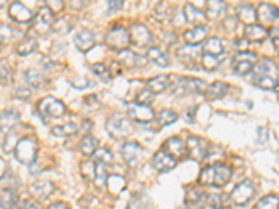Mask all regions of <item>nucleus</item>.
Returning a JSON list of instances; mask_svg holds the SVG:
<instances>
[{
  "instance_id": "nucleus-1",
  "label": "nucleus",
  "mask_w": 279,
  "mask_h": 209,
  "mask_svg": "<svg viewBox=\"0 0 279 209\" xmlns=\"http://www.w3.org/2000/svg\"><path fill=\"white\" fill-rule=\"evenodd\" d=\"M232 177V170L226 164H210L202 169L200 183L202 186L223 187Z\"/></svg>"
},
{
  "instance_id": "nucleus-2",
  "label": "nucleus",
  "mask_w": 279,
  "mask_h": 209,
  "mask_svg": "<svg viewBox=\"0 0 279 209\" xmlns=\"http://www.w3.org/2000/svg\"><path fill=\"white\" fill-rule=\"evenodd\" d=\"M37 152H38V142L33 140L32 137H25L21 138L18 144L14 148V155L16 159L22 164H28L32 166L37 158Z\"/></svg>"
},
{
  "instance_id": "nucleus-3",
  "label": "nucleus",
  "mask_w": 279,
  "mask_h": 209,
  "mask_svg": "<svg viewBox=\"0 0 279 209\" xmlns=\"http://www.w3.org/2000/svg\"><path fill=\"white\" fill-rule=\"evenodd\" d=\"M106 133L113 138V140H124L133 133V127L127 117L122 114H115L106 121Z\"/></svg>"
},
{
  "instance_id": "nucleus-4",
  "label": "nucleus",
  "mask_w": 279,
  "mask_h": 209,
  "mask_svg": "<svg viewBox=\"0 0 279 209\" xmlns=\"http://www.w3.org/2000/svg\"><path fill=\"white\" fill-rule=\"evenodd\" d=\"M105 44L108 45V48H111L112 51H116L117 53L126 51L128 45L131 44L128 29L123 28V27H115L106 34Z\"/></svg>"
},
{
  "instance_id": "nucleus-5",
  "label": "nucleus",
  "mask_w": 279,
  "mask_h": 209,
  "mask_svg": "<svg viewBox=\"0 0 279 209\" xmlns=\"http://www.w3.org/2000/svg\"><path fill=\"white\" fill-rule=\"evenodd\" d=\"M208 85L202 79L198 78H179V81L173 88L176 95H187V94H205Z\"/></svg>"
},
{
  "instance_id": "nucleus-6",
  "label": "nucleus",
  "mask_w": 279,
  "mask_h": 209,
  "mask_svg": "<svg viewBox=\"0 0 279 209\" xmlns=\"http://www.w3.org/2000/svg\"><path fill=\"white\" fill-rule=\"evenodd\" d=\"M38 110L39 113L45 116V117L59 119L66 113V106H64L63 102L56 99L53 96H46L38 103Z\"/></svg>"
},
{
  "instance_id": "nucleus-7",
  "label": "nucleus",
  "mask_w": 279,
  "mask_h": 209,
  "mask_svg": "<svg viewBox=\"0 0 279 209\" xmlns=\"http://www.w3.org/2000/svg\"><path fill=\"white\" fill-rule=\"evenodd\" d=\"M257 20L261 23L262 27L279 28V10L278 7L261 3L257 9Z\"/></svg>"
},
{
  "instance_id": "nucleus-8",
  "label": "nucleus",
  "mask_w": 279,
  "mask_h": 209,
  "mask_svg": "<svg viewBox=\"0 0 279 209\" xmlns=\"http://www.w3.org/2000/svg\"><path fill=\"white\" fill-rule=\"evenodd\" d=\"M130 32V40L131 45L137 46V48H147L150 49L152 44H154V36L151 35L147 27L141 25V24H134L131 28L128 29Z\"/></svg>"
},
{
  "instance_id": "nucleus-9",
  "label": "nucleus",
  "mask_w": 279,
  "mask_h": 209,
  "mask_svg": "<svg viewBox=\"0 0 279 209\" xmlns=\"http://www.w3.org/2000/svg\"><path fill=\"white\" fill-rule=\"evenodd\" d=\"M254 195V186L250 180L241 181L240 184L234 187L233 191L230 192V202L237 206H243L250 201Z\"/></svg>"
},
{
  "instance_id": "nucleus-10",
  "label": "nucleus",
  "mask_w": 279,
  "mask_h": 209,
  "mask_svg": "<svg viewBox=\"0 0 279 209\" xmlns=\"http://www.w3.org/2000/svg\"><path fill=\"white\" fill-rule=\"evenodd\" d=\"M257 60L256 53L251 52H240L236 55L233 60V71L237 75H246L254 68V63Z\"/></svg>"
},
{
  "instance_id": "nucleus-11",
  "label": "nucleus",
  "mask_w": 279,
  "mask_h": 209,
  "mask_svg": "<svg viewBox=\"0 0 279 209\" xmlns=\"http://www.w3.org/2000/svg\"><path fill=\"white\" fill-rule=\"evenodd\" d=\"M127 114L130 119L135 120L137 123H150L151 120L155 117L154 110L151 109L148 105H143V103H130L127 108Z\"/></svg>"
},
{
  "instance_id": "nucleus-12",
  "label": "nucleus",
  "mask_w": 279,
  "mask_h": 209,
  "mask_svg": "<svg viewBox=\"0 0 279 209\" xmlns=\"http://www.w3.org/2000/svg\"><path fill=\"white\" fill-rule=\"evenodd\" d=\"M55 24V18H53V12L49 7H41L38 14L35 17V23H33V31H37L39 35L46 34Z\"/></svg>"
},
{
  "instance_id": "nucleus-13",
  "label": "nucleus",
  "mask_w": 279,
  "mask_h": 209,
  "mask_svg": "<svg viewBox=\"0 0 279 209\" xmlns=\"http://www.w3.org/2000/svg\"><path fill=\"white\" fill-rule=\"evenodd\" d=\"M178 59L189 68H197V62L202 59L201 51L194 45H187L178 51Z\"/></svg>"
},
{
  "instance_id": "nucleus-14",
  "label": "nucleus",
  "mask_w": 279,
  "mask_h": 209,
  "mask_svg": "<svg viewBox=\"0 0 279 209\" xmlns=\"http://www.w3.org/2000/svg\"><path fill=\"white\" fill-rule=\"evenodd\" d=\"M152 168L155 170H158L159 173H166V172H170L173 168H176L178 164V159L172 156L170 153L165 152L163 149L162 151H158V152L154 155L152 158Z\"/></svg>"
},
{
  "instance_id": "nucleus-15",
  "label": "nucleus",
  "mask_w": 279,
  "mask_h": 209,
  "mask_svg": "<svg viewBox=\"0 0 279 209\" xmlns=\"http://www.w3.org/2000/svg\"><path fill=\"white\" fill-rule=\"evenodd\" d=\"M186 147H187V155L189 158L194 159V160H202L205 159V155L208 152V144L204 141L200 137H190L187 142H186Z\"/></svg>"
},
{
  "instance_id": "nucleus-16",
  "label": "nucleus",
  "mask_w": 279,
  "mask_h": 209,
  "mask_svg": "<svg viewBox=\"0 0 279 209\" xmlns=\"http://www.w3.org/2000/svg\"><path fill=\"white\" fill-rule=\"evenodd\" d=\"M122 155L123 159H124V162L127 163V166L134 168V166L138 164L140 158H141V155H143V148H141V145L137 144V142H126L122 147Z\"/></svg>"
},
{
  "instance_id": "nucleus-17",
  "label": "nucleus",
  "mask_w": 279,
  "mask_h": 209,
  "mask_svg": "<svg viewBox=\"0 0 279 209\" xmlns=\"http://www.w3.org/2000/svg\"><path fill=\"white\" fill-rule=\"evenodd\" d=\"M9 16H10L16 23L21 24L29 23V21H32L33 20L32 12L24 6L22 3H20V2H14V3L11 5L10 9H9Z\"/></svg>"
},
{
  "instance_id": "nucleus-18",
  "label": "nucleus",
  "mask_w": 279,
  "mask_h": 209,
  "mask_svg": "<svg viewBox=\"0 0 279 209\" xmlns=\"http://www.w3.org/2000/svg\"><path fill=\"white\" fill-rule=\"evenodd\" d=\"M276 66L269 59H262L253 68V78H262V77H273L276 78Z\"/></svg>"
},
{
  "instance_id": "nucleus-19",
  "label": "nucleus",
  "mask_w": 279,
  "mask_h": 209,
  "mask_svg": "<svg viewBox=\"0 0 279 209\" xmlns=\"http://www.w3.org/2000/svg\"><path fill=\"white\" fill-rule=\"evenodd\" d=\"M183 14L184 18H186V21L191 25H195V27H198V25H205L206 23V16L205 13H202L200 9H197L194 7L191 3H187L183 9Z\"/></svg>"
},
{
  "instance_id": "nucleus-20",
  "label": "nucleus",
  "mask_w": 279,
  "mask_h": 209,
  "mask_svg": "<svg viewBox=\"0 0 279 209\" xmlns=\"http://www.w3.org/2000/svg\"><path fill=\"white\" fill-rule=\"evenodd\" d=\"M117 59H119V63L124 66L126 68H135V67H143L144 66L145 60L138 55H135L134 52L128 51H122L117 53Z\"/></svg>"
},
{
  "instance_id": "nucleus-21",
  "label": "nucleus",
  "mask_w": 279,
  "mask_h": 209,
  "mask_svg": "<svg viewBox=\"0 0 279 209\" xmlns=\"http://www.w3.org/2000/svg\"><path fill=\"white\" fill-rule=\"evenodd\" d=\"M226 13V3L223 0H206L205 16L208 20H219Z\"/></svg>"
},
{
  "instance_id": "nucleus-22",
  "label": "nucleus",
  "mask_w": 279,
  "mask_h": 209,
  "mask_svg": "<svg viewBox=\"0 0 279 209\" xmlns=\"http://www.w3.org/2000/svg\"><path fill=\"white\" fill-rule=\"evenodd\" d=\"M163 151L170 153L172 156L178 159L183 158L184 155L187 153V147H186V144L180 138L172 137V138H169V140L165 141V144H163Z\"/></svg>"
},
{
  "instance_id": "nucleus-23",
  "label": "nucleus",
  "mask_w": 279,
  "mask_h": 209,
  "mask_svg": "<svg viewBox=\"0 0 279 209\" xmlns=\"http://www.w3.org/2000/svg\"><path fill=\"white\" fill-rule=\"evenodd\" d=\"M74 45L80 52H89L95 46V36L88 29H83L74 38Z\"/></svg>"
},
{
  "instance_id": "nucleus-24",
  "label": "nucleus",
  "mask_w": 279,
  "mask_h": 209,
  "mask_svg": "<svg viewBox=\"0 0 279 209\" xmlns=\"http://www.w3.org/2000/svg\"><path fill=\"white\" fill-rule=\"evenodd\" d=\"M245 38L251 44H258L264 42L265 38H268V31L265 27L258 25V24H250L245 29Z\"/></svg>"
},
{
  "instance_id": "nucleus-25",
  "label": "nucleus",
  "mask_w": 279,
  "mask_h": 209,
  "mask_svg": "<svg viewBox=\"0 0 279 209\" xmlns=\"http://www.w3.org/2000/svg\"><path fill=\"white\" fill-rule=\"evenodd\" d=\"M206 35H208V28L205 25H198V27H194V28L186 31L183 34V38L187 42V45L197 46L205 39Z\"/></svg>"
},
{
  "instance_id": "nucleus-26",
  "label": "nucleus",
  "mask_w": 279,
  "mask_h": 209,
  "mask_svg": "<svg viewBox=\"0 0 279 209\" xmlns=\"http://www.w3.org/2000/svg\"><path fill=\"white\" fill-rule=\"evenodd\" d=\"M18 120H20V116H18L16 110H5L2 113V120H0V123H2V134L5 136V134H9V133L14 130Z\"/></svg>"
},
{
  "instance_id": "nucleus-27",
  "label": "nucleus",
  "mask_w": 279,
  "mask_h": 209,
  "mask_svg": "<svg viewBox=\"0 0 279 209\" xmlns=\"http://www.w3.org/2000/svg\"><path fill=\"white\" fill-rule=\"evenodd\" d=\"M236 16H237V20L246 25L256 24L257 21V10L251 5H241L237 7Z\"/></svg>"
},
{
  "instance_id": "nucleus-28",
  "label": "nucleus",
  "mask_w": 279,
  "mask_h": 209,
  "mask_svg": "<svg viewBox=\"0 0 279 209\" xmlns=\"http://www.w3.org/2000/svg\"><path fill=\"white\" fill-rule=\"evenodd\" d=\"M53 184L48 180H39L37 183H33L32 187H31V191L35 197L38 198V199H46V198L49 197L50 194L53 192Z\"/></svg>"
},
{
  "instance_id": "nucleus-29",
  "label": "nucleus",
  "mask_w": 279,
  "mask_h": 209,
  "mask_svg": "<svg viewBox=\"0 0 279 209\" xmlns=\"http://www.w3.org/2000/svg\"><path fill=\"white\" fill-rule=\"evenodd\" d=\"M228 84H225L222 81H215V82H212L211 85H208V88H206L204 95H205L206 99H210V101L221 99V98L225 96V94L228 92Z\"/></svg>"
},
{
  "instance_id": "nucleus-30",
  "label": "nucleus",
  "mask_w": 279,
  "mask_h": 209,
  "mask_svg": "<svg viewBox=\"0 0 279 209\" xmlns=\"http://www.w3.org/2000/svg\"><path fill=\"white\" fill-rule=\"evenodd\" d=\"M169 84H170V81H169L167 75H156L147 82V90H150L154 95H158L166 90Z\"/></svg>"
},
{
  "instance_id": "nucleus-31",
  "label": "nucleus",
  "mask_w": 279,
  "mask_h": 209,
  "mask_svg": "<svg viewBox=\"0 0 279 209\" xmlns=\"http://www.w3.org/2000/svg\"><path fill=\"white\" fill-rule=\"evenodd\" d=\"M147 56H148L151 62L156 64V66H159V67H167L169 66V59H167L166 53L159 48H156V46H151Z\"/></svg>"
},
{
  "instance_id": "nucleus-32",
  "label": "nucleus",
  "mask_w": 279,
  "mask_h": 209,
  "mask_svg": "<svg viewBox=\"0 0 279 209\" xmlns=\"http://www.w3.org/2000/svg\"><path fill=\"white\" fill-rule=\"evenodd\" d=\"M37 49V39L32 36H27L22 40H20V44L16 46V52L20 56H28L31 55L33 51Z\"/></svg>"
},
{
  "instance_id": "nucleus-33",
  "label": "nucleus",
  "mask_w": 279,
  "mask_h": 209,
  "mask_svg": "<svg viewBox=\"0 0 279 209\" xmlns=\"http://www.w3.org/2000/svg\"><path fill=\"white\" fill-rule=\"evenodd\" d=\"M206 201L210 203V206L214 209H225L228 208L230 202V195L226 194H211L206 197Z\"/></svg>"
},
{
  "instance_id": "nucleus-34",
  "label": "nucleus",
  "mask_w": 279,
  "mask_h": 209,
  "mask_svg": "<svg viewBox=\"0 0 279 209\" xmlns=\"http://www.w3.org/2000/svg\"><path fill=\"white\" fill-rule=\"evenodd\" d=\"M202 52L206 53V55H212V56H222L223 55L222 40L218 39V38H210V39L205 42Z\"/></svg>"
},
{
  "instance_id": "nucleus-35",
  "label": "nucleus",
  "mask_w": 279,
  "mask_h": 209,
  "mask_svg": "<svg viewBox=\"0 0 279 209\" xmlns=\"http://www.w3.org/2000/svg\"><path fill=\"white\" fill-rule=\"evenodd\" d=\"M98 149V140H95L94 137L85 136L81 140V144H80V151L83 153L84 156H91L94 155Z\"/></svg>"
},
{
  "instance_id": "nucleus-36",
  "label": "nucleus",
  "mask_w": 279,
  "mask_h": 209,
  "mask_svg": "<svg viewBox=\"0 0 279 209\" xmlns=\"http://www.w3.org/2000/svg\"><path fill=\"white\" fill-rule=\"evenodd\" d=\"M77 126L74 124V123H66V124L63 126H56V127H53L50 130V133L55 137H70L74 136L77 133Z\"/></svg>"
},
{
  "instance_id": "nucleus-37",
  "label": "nucleus",
  "mask_w": 279,
  "mask_h": 209,
  "mask_svg": "<svg viewBox=\"0 0 279 209\" xmlns=\"http://www.w3.org/2000/svg\"><path fill=\"white\" fill-rule=\"evenodd\" d=\"M124 184H126V180L123 179L122 176L112 175L108 177V190L112 194H119L124 188Z\"/></svg>"
},
{
  "instance_id": "nucleus-38",
  "label": "nucleus",
  "mask_w": 279,
  "mask_h": 209,
  "mask_svg": "<svg viewBox=\"0 0 279 209\" xmlns=\"http://www.w3.org/2000/svg\"><path fill=\"white\" fill-rule=\"evenodd\" d=\"M256 209H279V197L271 194V195L261 198L257 202Z\"/></svg>"
},
{
  "instance_id": "nucleus-39",
  "label": "nucleus",
  "mask_w": 279,
  "mask_h": 209,
  "mask_svg": "<svg viewBox=\"0 0 279 209\" xmlns=\"http://www.w3.org/2000/svg\"><path fill=\"white\" fill-rule=\"evenodd\" d=\"M0 201H2V209H13L16 205L17 197L14 191H11L9 188H3L2 190V195H0Z\"/></svg>"
},
{
  "instance_id": "nucleus-40",
  "label": "nucleus",
  "mask_w": 279,
  "mask_h": 209,
  "mask_svg": "<svg viewBox=\"0 0 279 209\" xmlns=\"http://www.w3.org/2000/svg\"><path fill=\"white\" fill-rule=\"evenodd\" d=\"M94 162L109 166V164L113 163V155L106 148H100V149H96V152L94 153Z\"/></svg>"
},
{
  "instance_id": "nucleus-41",
  "label": "nucleus",
  "mask_w": 279,
  "mask_h": 209,
  "mask_svg": "<svg viewBox=\"0 0 279 209\" xmlns=\"http://www.w3.org/2000/svg\"><path fill=\"white\" fill-rule=\"evenodd\" d=\"M25 81L29 87L32 88H39L44 84V75L42 73H39L37 70H28L25 73Z\"/></svg>"
},
{
  "instance_id": "nucleus-42",
  "label": "nucleus",
  "mask_w": 279,
  "mask_h": 209,
  "mask_svg": "<svg viewBox=\"0 0 279 209\" xmlns=\"http://www.w3.org/2000/svg\"><path fill=\"white\" fill-rule=\"evenodd\" d=\"M127 209H152V206L145 195H134L127 203Z\"/></svg>"
},
{
  "instance_id": "nucleus-43",
  "label": "nucleus",
  "mask_w": 279,
  "mask_h": 209,
  "mask_svg": "<svg viewBox=\"0 0 279 209\" xmlns=\"http://www.w3.org/2000/svg\"><path fill=\"white\" fill-rule=\"evenodd\" d=\"M94 181L98 187H105L108 183V173H106V166L102 163H95V175Z\"/></svg>"
},
{
  "instance_id": "nucleus-44",
  "label": "nucleus",
  "mask_w": 279,
  "mask_h": 209,
  "mask_svg": "<svg viewBox=\"0 0 279 209\" xmlns=\"http://www.w3.org/2000/svg\"><path fill=\"white\" fill-rule=\"evenodd\" d=\"M201 63H202V67L205 68L206 71H215L219 64H221V60H219V56H212V55H206V53H202V59H201Z\"/></svg>"
},
{
  "instance_id": "nucleus-45",
  "label": "nucleus",
  "mask_w": 279,
  "mask_h": 209,
  "mask_svg": "<svg viewBox=\"0 0 279 209\" xmlns=\"http://www.w3.org/2000/svg\"><path fill=\"white\" fill-rule=\"evenodd\" d=\"M156 120H158V123L161 126H169L178 120V114L175 113L173 110L165 109V110H161L159 113L156 114Z\"/></svg>"
},
{
  "instance_id": "nucleus-46",
  "label": "nucleus",
  "mask_w": 279,
  "mask_h": 209,
  "mask_svg": "<svg viewBox=\"0 0 279 209\" xmlns=\"http://www.w3.org/2000/svg\"><path fill=\"white\" fill-rule=\"evenodd\" d=\"M205 199L206 198L205 195H204V192H198L195 191V190H191V191L187 194V197H186V201H187V203L191 205V206H198L201 203H204Z\"/></svg>"
},
{
  "instance_id": "nucleus-47",
  "label": "nucleus",
  "mask_w": 279,
  "mask_h": 209,
  "mask_svg": "<svg viewBox=\"0 0 279 209\" xmlns=\"http://www.w3.org/2000/svg\"><path fill=\"white\" fill-rule=\"evenodd\" d=\"M92 73H94V75H96L102 82H105V84L106 82H109L112 78L109 70H108L103 64H95V66H92Z\"/></svg>"
},
{
  "instance_id": "nucleus-48",
  "label": "nucleus",
  "mask_w": 279,
  "mask_h": 209,
  "mask_svg": "<svg viewBox=\"0 0 279 209\" xmlns=\"http://www.w3.org/2000/svg\"><path fill=\"white\" fill-rule=\"evenodd\" d=\"M52 29H53L55 32H57V34H66V32H68V31H70V24L67 23V20L61 18V20H57V21H55V24H53Z\"/></svg>"
},
{
  "instance_id": "nucleus-49",
  "label": "nucleus",
  "mask_w": 279,
  "mask_h": 209,
  "mask_svg": "<svg viewBox=\"0 0 279 209\" xmlns=\"http://www.w3.org/2000/svg\"><path fill=\"white\" fill-rule=\"evenodd\" d=\"M0 36H2V42L3 44H7L9 40L13 38V29H11L10 25H7V24H2V27H0Z\"/></svg>"
},
{
  "instance_id": "nucleus-50",
  "label": "nucleus",
  "mask_w": 279,
  "mask_h": 209,
  "mask_svg": "<svg viewBox=\"0 0 279 209\" xmlns=\"http://www.w3.org/2000/svg\"><path fill=\"white\" fill-rule=\"evenodd\" d=\"M152 98H154V94H152L150 90L145 88V90L143 91V92H140L138 96H137V102H138V103H143V105H150L151 101H152Z\"/></svg>"
},
{
  "instance_id": "nucleus-51",
  "label": "nucleus",
  "mask_w": 279,
  "mask_h": 209,
  "mask_svg": "<svg viewBox=\"0 0 279 209\" xmlns=\"http://www.w3.org/2000/svg\"><path fill=\"white\" fill-rule=\"evenodd\" d=\"M46 7H49L53 13H59L63 10V0H45Z\"/></svg>"
},
{
  "instance_id": "nucleus-52",
  "label": "nucleus",
  "mask_w": 279,
  "mask_h": 209,
  "mask_svg": "<svg viewBox=\"0 0 279 209\" xmlns=\"http://www.w3.org/2000/svg\"><path fill=\"white\" fill-rule=\"evenodd\" d=\"M67 5H68V7H70L72 10L78 12V10H81V9L87 5V0H67Z\"/></svg>"
},
{
  "instance_id": "nucleus-53",
  "label": "nucleus",
  "mask_w": 279,
  "mask_h": 209,
  "mask_svg": "<svg viewBox=\"0 0 279 209\" xmlns=\"http://www.w3.org/2000/svg\"><path fill=\"white\" fill-rule=\"evenodd\" d=\"M91 82H89V79L87 78H77L72 81V87L74 88H77V90H84V88H88Z\"/></svg>"
},
{
  "instance_id": "nucleus-54",
  "label": "nucleus",
  "mask_w": 279,
  "mask_h": 209,
  "mask_svg": "<svg viewBox=\"0 0 279 209\" xmlns=\"http://www.w3.org/2000/svg\"><path fill=\"white\" fill-rule=\"evenodd\" d=\"M106 3H108V9H109V12L113 13L122 9L123 0H106Z\"/></svg>"
},
{
  "instance_id": "nucleus-55",
  "label": "nucleus",
  "mask_w": 279,
  "mask_h": 209,
  "mask_svg": "<svg viewBox=\"0 0 279 209\" xmlns=\"http://www.w3.org/2000/svg\"><path fill=\"white\" fill-rule=\"evenodd\" d=\"M257 142L258 144H265L268 140V130L265 127H260L258 130H257Z\"/></svg>"
},
{
  "instance_id": "nucleus-56",
  "label": "nucleus",
  "mask_w": 279,
  "mask_h": 209,
  "mask_svg": "<svg viewBox=\"0 0 279 209\" xmlns=\"http://www.w3.org/2000/svg\"><path fill=\"white\" fill-rule=\"evenodd\" d=\"M11 81V74L9 67H6L5 64H2V84H9Z\"/></svg>"
},
{
  "instance_id": "nucleus-57",
  "label": "nucleus",
  "mask_w": 279,
  "mask_h": 209,
  "mask_svg": "<svg viewBox=\"0 0 279 209\" xmlns=\"http://www.w3.org/2000/svg\"><path fill=\"white\" fill-rule=\"evenodd\" d=\"M247 45H249V40L246 39V38H241V39L236 40V49L240 52H247Z\"/></svg>"
},
{
  "instance_id": "nucleus-58",
  "label": "nucleus",
  "mask_w": 279,
  "mask_h": 209,
  "mask_svg": "<svg viewBox=\"0 0 279 209\" xmlns=\"http://www.w3.org/2000/svg\"><path fill=\"white\" fill-rule=\"evenodd\" d=\"M48 209H68V206H67L66 203H63V202H56L53 203V205H50Z\"/></svg>"
},
{
  "instance_id": "nucleus-59",
  "label": "nucleus",
  "mask_w": 279,
  "mask_h": 209,
  "mask_svg": "<svg viewBox=\"0 0 279 209\" xmlns=\"http://www.w3.org/2000/svg\"><path fill=\"white\" fill-rule=\"evenodd\" d=\"M21 209H41L37 205V203H32V202H25L24 205H22V208Z\"/></svg>"
},
{
  "instance_id": "nucleus-60",
  "label": "nucleus",
  "mask_w": 279,
  "mask_h": 209,
  "mask_svg": "<svg viewBox=\"0 0 279 209\" xmlns=\"http://www.w3.org/2000/svg\"><path fill=\"white\" fill-rule=\"evenodd\" d=\"M91 126H92V123H91L89 120H84L83 121V127H85V133H89V131H91Z\"/></svg>"
},
{
  "instance_id": "nucleus-61",
  "label": "nucleus",
  "mask_w": 279,
  "mask_h": 209,
  "mask_svg": "<svg viewBox=\"0 0 279 209\" xmlns=\"http://www.w3.org/2000/svg\"><path fill=\"white\" fill-rule=\"evenodd\" d=\"M2 6H5V0H2Z\"/></svg>"
}]
</instances>
